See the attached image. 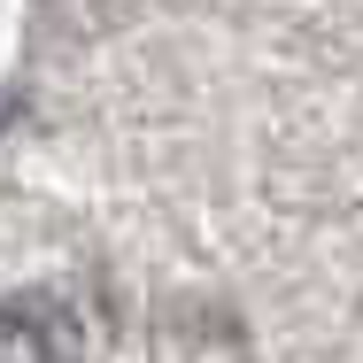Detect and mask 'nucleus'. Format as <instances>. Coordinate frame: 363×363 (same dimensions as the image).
<instances>
[{
    "label": "nucleus",
    "instance_id": "obj_1",
    "mask_svg": "<svg viewBox=\"0 0 363 363\" xmlns=\"http://www.w3.org/2000/svg\"><path fill=\"white\" fill-rule=\"evenodd\" d=\"M0 348H8V363H85L77 317H70V301H55V294H16L8 325H0Z\"/></svg>",
    "mask_w": 363,
    "mask_h": 363
}]
</instances>
